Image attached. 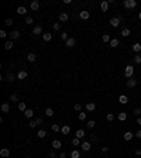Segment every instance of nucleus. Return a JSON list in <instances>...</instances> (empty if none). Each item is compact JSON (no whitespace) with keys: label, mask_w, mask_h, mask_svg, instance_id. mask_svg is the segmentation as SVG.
<instances>
[{"label":"nucleus","mask_w":141,"mask_h":158,"mask_svg":"<svg viewBox=\"0 0 141 158\" xmlns=\"http://www.w3.org/2000/svg\"><path fill=\"white\" fill-rule=\"evenodd\" d=\"M71 158H81V153H79L78 150H73V151L71 153Z\"/></svg>","instance_id":"obj_26"},{"label":"nucleus","mask_w":141,"mask_h":158,"mask_svg":"<svg viewBox=\"0 0 141 158\" xmlns=\"http://www.w3.org/2000/svg\"><path fill=\"white\" fill-rule=\"evenodd\" d=\"M24 116H25V117H27V119H31V117H32V116H34V112H32V110H31V109H27V110H25V112H24Z\"/></svg>","instance_id":"obj_20"},{"label":"nucleus","mask_w":141,"mask_h":158,"mask_svg":"<svg viewBox=\"0 0 141 158\" xmlns=\"http://www.w3.org/2000/svg\"><path fill=\"white\" fill-rule=\"evenodd\" d=\"M102 40H103V42H109V41H112V40H110V35H109V34H103Z\"/></svg>","instance_id":"obj_37"},{"label":"nucleus","mask_w":141,"mask_h":158,"mask_svg":"<svg viewBox=\"0 0 141 158\" xmlns=\"http://www.w3.org/2000/svg\"><path fill=\"white\" fill-rule=\"evenodd\" d=\"M136 155H141V150H140V148H137V150H136Z\"/></svg>","instance_id":"obj_55"},{"label":"nucleus","mask_w":141,"mask_h":158,"mask_svg":"<svg viewBox=\"0 0 141 158\" xmlns=\"http://www.w3.org/2000/svg\"><path fill=\"white\" fill-rule=\"evenodd\" d=\"M8 35H10V38H11V40H17V38H20V32H18L17 30L11 31V32H10Z\"/></svg>","instance_id":"obj_8"},{"label":"nucleus","mask_w":141,"mask_h":158,"mask_svg":"<svg viewBox=\"0 0 141 158\" xmlns=\"http://www.w3.org/2000/svg\"><path fill=\"white\" fill-rule=\"evenodd\" d=\"M123 6H124L126 8H134V7L137 6V1H136V0H124V1H123Z\"/></svg>","instance_id":"obj_3"},{"label":"nucleus","mask_w":141,"mask_h":158,"mask_svg":"<svg viewBox=\"0 0 141 158\" xmlns=\"http://www.w3.org/2000/svg\"><path fill=\"white\" fill-rule=\"evenodd\" d=\"M69 131H71V127L69 126H62V129H61V133L64 134V136H66V134H69Z\"/></svg>","instance_id":"obj_14"},{"label":"nucleus","mask_w":141,"mask_h":158,"mask_svg":"<svg viewBox=\"0 0 141 158\" xmlns=\"http://www.w3.org/2000/svg\"><path fill=\"white\" fill-rule=\"evenodd\" d=\"M95 124H96V123H95V120H89V122H88V127H89V129H93V127H95Z\"/></svg>","instance_id":"obj_42"},{"label":"nucleus","mask_w":141,"mask_h":158,"mask_svg":"<svg viewBox=\"0 0 141 158\" xmlns=\"http://www.w3.org/2000/svg\"><path fill=\"white\" fill-rule=\"evenodd\" d=\"M4 23H6L7 25H11V24H13V20H11V18H6V21H4Z\"/></svg>","instance_id":"obj_48"},{"label":"nucleus","mask_w":141,"mask_h":158,"mask_svg":"<svg viewBox=\"0 0 141 158\" xmlns=\"http://www.w3.org/2000/svg\"><path fill=\"white\" fill-rule=\"evenodd\" d=\"M10 100H11V102H18V96H17V95H11V96H10Z\"/></svg>","instance_id":"obj_43"},{"label":"nucleus","mask_w":141,"mask_h":158,"mask_svg":"<svg viewBox=\"0 0 141 158\" xmlns=\"http://www.w3.org/2000/svg\"><path fill=\"white\" fill-rule=\"evenodd\" d=\"M100 10L102 11H107L109 10V1H102L100 3Z\"/></svg>","instance_id":"obj_13"},{"label":"nucleus","mask_w":141,"mask_h":158,"mask_svg":"<svg viewBox=\"0 0 141 158\" xmlns=\"http://www.w3.org/2000/svg\"><path fill=\"white\" fill-rule=\"evenodd\" d=\"M25 23H27V24H32V18H31V17H27V18H25Z\"/></svg>","instance_id":"obj_50"},{"label":"nucleus","mask_w":141,"mask_h":158,"mask_svg":"<svg viewBox=\"0 0 141 158\" xmlns=\"http://www.w3.org/2000/svg\"><path fill=\"white\" fill-rule=\"evenodd\" d=\"M37 136H38L40 138H44V137L47 136V131H45V130H40V131L37 133Z\"/></svg>","instance_id":"obj_36"},{"label":"nucleus","mask_w":141,"mask_h":158,"mask_svg":"<svg viewBox=\"0 0 141 158\" xmlns=\"http://www.w3.org/2000/svg\"><path fill=\"white\" fill-rule=\"evenodd\" d=\"M51 129H52V131L58 133V131H61V129H62V127H59V124H52V126H51Z\"/></svg>","instance_id":"obj_31"},{"label":"nucleus","mask_w":141,"mask_h":158,"mask_svg":"<svg viewBox=\"0 0 141 158\" xmlns=\"http://www.w3.org/2000/svg\"><path fill=\"white\" fill-rule=\"evenodd\" d=\"M137 124H138V126H141V117H138V119H137Z\"/></svg>","instance_id":"obj_59"},{"label":"nucleus","mask_w":141,"mask_h":158,"mask_svg":"<svg viewBox=\"0 0 141 158\" xmlns=\"http://www.w3.org/2000/svg\"><path fill=\"white\" fill-rule=\"evenodd\" d=\"M75 44H76V40H75V38H69V40H68V41L65 42V45H66L68 48H72V47H73Z\"/></svg>","instance_id":"obj_9"},{"label":"nucleus","mask_w":141,"mask_h":158,"mask_svg":"<svg viewBox=\"0 0 141 158\" xmlns=\"http://www.w3.org/2000/svg\"><path fill=\"white\" fill-rule=\"evenodd\" d=\"M27 59H28L30 62H34V61L37 59V57H35V54H28V55H27Z\"/></svg>","instance_id":"obj_30"},{"label":"nucleus","mask_w":141,"mask_h":158,"mask_svg":"<svg viewBox=\"0 0 141 158\" xmlns=\"http://www.w3.org/2000/svg\"><path fill=\"white\" fill-rule=\"evenodd\" d=\"M61 147H62V144H61L59 140H54V141H52V148H54V150H59Z\"/></svg>","instance_id":"obj_12"},{"label":"nucleus","mask_w":141,"mask_h":158,"mask_svg":"<svg viewBox=\"0 0 141 158\" xmlns=\"http://www.w3.org/2000/svg\"><path fill=\"white\" fill-rule=\"evenodd\" d=\"M136 86H137V81H136V79H133V78L127 79V88L133 89V88H136Z\"/></svg>","instance_id":"obj_4"},{"label":"nucleus","mask_w":141,"mask_h":158,"mask_svg":"<svg viewBox=\"0 0 141 158\" xmlns=\"http://www.w3.org/2000/svg\"><path fill=\"white\" fill-rule=\"evenodd\" d=\"M81 147H82V150L83 151H89L92 147H90V143H88V141H85V143H82L81 144Z\"/></svg>","instance_id":"obj_15"},{"label":"nucleus","mask_w":141,"mask_h":158,"mask_svg":"<svg viewBox=\"0 0 141 158\" xmlns=\"http://www.w3.org/2000/svg\"><path fill=\"white\" fill-rule=\"evenodd\" d=\"M133 51L137 52V54L141 52V44H134V45H133Z\"/></svg>","instance_id":"obj_29"},{"label":"nucleus","mask_w":141,"mask_h":158,"mask_svg":"<svg viewBox=\"0 0 141 158\" xmlns=\"http://www.w3.org/2000/svg\"><path fill=\"white\" fill-rule=\"evenodd\" d=\"M35 126H37V123H35V122H30V127H31V129H34Z\"/></svg>","instance_id":"obj_52"},{"label":"nucleus","mask_w":141,"mask_h":158,"mask_svg":"<svg viewBox=\"0 0 141 158\" xmlns=\"http://www.w3.org/2000/svg\"><path fill=\"white\" fill-rule=\"evenodd\" d=\"M106 119H107V120H109V122H113V120H114V119H116V117H114V114H113V113H109V114H107V116H106Z\"/></svg>","instance_id":"obj_40"},{"label":"nucleus","mask_w":141,"mask_h":158,"mask_svg":"<svg viewBox=\"0 0 141 158\" xmlns=\"http://www.w3.org/2000/svg\"><path fill=\"white\" fill-rule=\"evenodd\" d=\"M121 21H123V17H121V16H117V17H113V18H110V25L116 28V27H119V24H120Z\"/></svg>","instance_id":"obj_1"},{"label":"nucleus","mask_w":141,"mask_h":158,"mask_svg":"<svg viewBox=\"0 0 141 158\" xmlns=\"http://www.w3.org/2000/svg\"><path fill=\"white\" fill-rule=\"evenodd\" d=\"M18 110H20V112H25V110H27V106H25L24 102H20V103H18Z\"/></svg>","instance_id":"obj_25"},{"label":"nucleus","mask_w":141,"mask_h":158,"mask_svg":"<svg viewBox=\"0 0 141 158\" xmlns=\"http://www.w3.org/2000/svg\"><path fill=\"white\" fill-rule=\"evenodd\" d=\"M96 109V105L93 103V102H89V103H86V110L88 112H93Z\"/></svg>","instance_id":"obj_10"},{"label":"nucleus","mask_w":141,"mask_h":158,"mask_svg":"<svg viewBox=\"0 0 141 158\" xmlns=\"http://www.w3.org/2000/svg\"><path fill=\"white\" fill-rule=\"evenodd\" d=\"M41 32H42V28H41L40 25H35L34 30H32V34H34V35H40Z\"/></svg>","instance_id":"obj_16"},{"label":"nucleus","mask_w":141,"mask_h":158,"mask_svg":"<svg viewBox=\"0 0 141 158\" xmlns=\"http://www.w3.org/2000/svg\"><path fill=\"white\" fill-rule=\"evenodd\" d=\"M131 138H133V133H131V131H126V133H124V140H126V141H130Z\"/></svg>","instance_id":"obj_21"},{"label":"nucleus","mask_w":141,"mask_h":158,"mask_svg":"<svg viewBox=\"0 0 141 158\" xmlns=\"http://www.w3.org/2000/svg\"><path fill=\"white\" fill-rule=\"evenodd\" d=\"M14 78H16V76H14L13 73H7V76H6V81H7V82H13V81H14Z\"/></svg>","instance_id":"obj_34"},{"label":"nucleus","mask_w":141,"mask_h":158,"mask_svg":"<svg viewBox=\"0 0 141 158\" xmlns=\"http://www.w3.org/2000/svg\"><path fill=\"white\" fill-rule=\"evenodd\" d=\"M117 119H119L120 122H126V120H127V113H126V112L119 113V114H117Z\"/></svg>","instance_id":"obj_11"},{"label":"nucleus","mask_w":141,"mask_h":158,"mask_svg":"<svg viewBox=\"0 0 141 158\" xmlns=\"http://www.w3.org/2000/svg\"><path fill=\"white\" fill-rule=\"evenodd\" d=\"M92 141L96 143V141H97V137H96V136H92Z\"/></svg>","instance_id":"obj_57"},{"label":"nucleus","mask_w":141,"mask_h":158,"mask_svg":"<svg viewBox=\"0 0 141 158\" xmlns=\"http://www.w3.org/2000/svg\"><path fill=\"white\" fill-rule=\"evenodd\" d=\"M38 7H40V3H38L37 0L31 1V10H38Z\"/></svg>","instance_id":"obj_22"},{"label":"nucleus","mask_w":141,"mask_h":158,"mask_svg":"<svg viewBox=\"0 0 141 158\" xmlns=\"http://www.w3.org/2000/svg\"><path fill=\"white\" fill-rule=\"evenodd\" d=\"M17 78H18L20 81H23V79H25V78H27V72H25V71H20V72L17 73Z\"/></svg>","instance_id":"obj_17"},{"label":"nucleus","mask_w":141,"mask_h":158,"mask_svg":"<svg viewBox=\"0 0 141 158\" xmlns=\"http://www.w3.org/2000/svg\"><path fill=\"white\" fill-rule=\"evenodd\" d=\"M8 110H10V105L8 103H3L1 105V112L3 113H8Z\"/></svg>","instance_id":"obj_19"},{"label":"nucleus","mask_w":141,"mask_h":158,"mask_svg":"<svg viewBox=\"0 0 141 158\" xmlns=\"http://www.w3.org/2000/svg\"><path fill=\"white\" fill-rule=\"evenodd\" d=\"M73 109H75V110H76V112H81V109H82V106H81V105H79V103H76V105H75V106H73Z\"/></svg>","instance_id":"obj_47"},{"label":"nucleus","mask_w":141,"mask_h":158,"mask_svg":"<svg viewBox=\"0 0 141 158\" xmlns=\"http://www.w3.org/2000/svg\"><path fill=\"white\" fill-rule=\"evenodd\" d=\"M61 38H62V40H64L65 42H66V41L69 40V37H68V34H66V32H62V34H61Z\"/></svg>","instance_id":"obj_41"},{"label":"nucleus","mask_w":141,"mask_h":158,"mask_svg":"<svg viewBox=\"0 0 141 158\" xmlns=\"http://www.w3.org/2000/svg\"><path fill=\"white\" fill-rule=\"evenodd\" d=\"M140 114H141V107H137L134 110V116H140Z\"/></svg>","instance_id":"obj_46"},{"label":"nucleus","mask_w":141,"mask_h":158,"mask_svg":"<svg viewBox=\"0 0 141 158\" xmlns=\"http://www.w3.org/2000/svg\"><path fill=\"white\" fill-rule=\"evenodd\" d=\"M136 137H137V138H141V130H138V131L136 133Z\"/></svg>","instance_id":"obj_53"},{"label":"nucleus","mask_w":141,"mask_h":158,"mask_svg":"<svg viewBox=\"0 0 141 158\" xmlns=\"http://www.w3.org/2000/svg\"><path fill=\"white\" fill-rule=\"evenodd\" d=\"M138 18H140V20H141V11H140V14H138Z\"/></svg>","instance_id":"obj_60"},{"label":"nucleus","mask_w":141,"mask_h":158,"mask_svg":"<svg viewBox=\"0 0 141 158\" xmlns=\"http://www.w3.org/2000/svg\"><path fill=\"white\" fill-rule=\"evenodd\" d=\"M102 151H103V153H107V151H109V148H107V147H102Z\"/></svg>","instance_id":"obj_58"},{"label":"nucleus","mask_w":141,"mask_h":158,"mask_svg":"<svg viewBox=\"0 0 141 158\" xmlns=\"http://www.w3.org/2000/svg\"><path fill=\"white\" fill-rule=\"evenodd\" d=\"M130 34H131V32H130V28H127V27H126V28H123V30H121V35H123V37H129Z\"/></svg>","instance_id":"obj_23"},{"label":"nucleus","mask_w":141,"mask_h":158,"mask_svg":"<svg viewBox=\"0 0 141 158\" xmlns=\"http://www.w3.org/2000/svg\"><path fill=\"white\" fill-rule=\"evenodd\" d=\"M25 158H30V157H25Z\"/></svg>","instance_id":"obj_61"},{"label":"nucleus","mask_w":141,"mask_h":158,"mask_svg":"<svg viewBox=\"0 0 141 158\" xmlns=\"http://www.w3.org/2000/svg\"><path fill=\"white\" fill-rule=\"evenodd\" d=\"M119 44H120V42H119V40H117V38H113V40L110 41V47H112V48H116Z\"/></svg>","instance_id":"obj_24"},{"label":"nucleus","mask_w":141,"mask_h":158,"mask_svg":"<svg viewBox=\"0 0 141 158\" xmlns=\"http://www.w3.org/2000/svg\"><path fill=\"white\" fill-rule=\"evenodd\" d=\"M27 13V8L24 7V6H20L18 8H17V14H20V16H23V14H25Z\"/></svg>","instance_id":"obj_18"},{"label":"nucleus","mask_w":141,"mask_h":158,"mask_svg":"<svg viewBox=\"0 0 141 158\" xmlns=\"http://www.w3.org/2000/svg\"><path fill=\"white\" fill-rule=\"evenodd\" d=\"M59 158H66V154H65V153H61V154H59Z\"/></svg>","instance_id":"obj_56"},{"label":"nucleus","mask_w":141,"mask_h":158,"mask_svg":"<svg viewBox=\"0 0 141 158\" xmlns=\"http://www.w3.org/2000/svg\"><path fill=\"white\" fill-rule=\"evenodd\" d=\"M13 45H14V44H13V41H7V42L4 44V48H6V49H11V48H13Z\"/></svg>","instance_id":"obj_33"},{"label":"nucleus","mask_w":141,"mask_h":158,"mask_svg":"<svg viewBox=\"0 0 141 158\" xmlns=\"http://www.w3.org/2000/svg\"><path fill=\"white\" fill-rule=\"evenodd\" d=\"M81 138H78V137H75L73 140H72V144L75 146V147H78V146H81V141H79Z\"/></svg>","instance_id":"obj_38"},{"label":"nucleus","mask_w":141,"mask_h":158,"mask_svg":"<svg viewBox=\"0 0 141 158\" xmlns=\"http://www.w3.org/2000/svg\"><path fill=\"white\" fill-rule=\"evenodd\" d=\"M42 38H44L45 41H49V40L52 38V34H51V32H44V34H42Z\"/></svg>","instance_id":"obj_28"},{"label":"nucleus","mask_w":141,"mask_h":158,"mask_svg":"<svg viewBox=\"0 0 141 158\" xmlns=\"http://www.w3.org/2000/svg\"><path fill=\"white\" fill-rule=\"evenodd\" d=\"M35 123H37V126H38V124H42V119H41V117H37V119H35Z\"/></svg>","instance_id":"obj_49"},{"label":"nucleus","mask_w":141,"mask_h":158,"mask_svg":"<svg viewBox=\"0 0 141 158\" xmlns=\"http://www.w3.org/2000/svg\"><path fill=\"white\" fill-rule=\"evenodd\" d=\"M0 155L3 158L10 157V150H8V148H1V150H0Z\"/></svg>","instance_id":"obj_6"},{"label":"nucleus","mask_w":141,"mask_h":158,"mask_svg":"<svg viewBox=\"0 0 141 158\" xmlns=\"http://www.w3.org/2000/svg\"><path fill=\"white\" fill-rule=\"evenodd\" d=\"M133 73H134V68H133V65H127L126 66V69H124V75H126V78H133Z\"/></svg>","instance_id":"obj_2"},{"label":"nucleus","mask_w":141,"mask_h":158,"mask_svg":"<svg viewBox=\"0 0 141 158\" xmlns=\"http://www.w3.org/2000/svg\"><path fill=\"white\" fill-rule=\"evenodd\" d=\"M45 114H47L48 117H52V116H54V110H52L51 107H48V109L45 110Z\"/></svg>","instance_id":"obj_35"},{"label":"nucleus","mask_w":141,"mask_h":158,"mask_svg":"<svg viewBox=\"0 0 141 158\" xmlns=\"http://www.w3.org/2000/svg\"><path fill=\"white\" fill-rule=\"evenodd\" d=\"M48 155H49V158H55V153H54V151H51Z\"/></svg>","instance_id":"obj_54"},{"label":"nucleus","mask_w":141,"mask_h":158,"mask_svg":"<svg viewBox=\"0 0 141 158\" xmlns=\"http://www.w3.org/2000/svg\"><path fill=\"white\" fill-rule=\"evenodd\" d=\"M134 62H136V64H141V55L140 54H136V57H134Z\"/></svg>","instance_id":"obj_39"},{"label":"nucleus","mask_w":141,"mask_h":158,"mask_svg":"<svg viewBox=\"0 0 141 158\" xmlns=\"http://www.w3.org/2000/svg\"><path fill=\"white\" fill-rule=\"evenodd\" d=\"M119 102H120L121 105H127V103H129V97H127L126 95H120V96H119Z\"/></svg>","instance_id":"obj_7"},{"label":"nucleus","mask_w":141,"mask_h":158,"mask_svg":"<svg viewBox=\"0 0 141 158\" xmlns=\"http://www.w3.org/2000/svg\"><path fill=\"white\" fill-rule=\"evenodd\" d=\"M6 35H7V32H6L4 30H1V31H0V37H1V38H4Z\"/></svg>","instance_id":"obj_51"},{"label":"nucleus","mask_w":141,"mask_h":158,"mask_svg":"<svg viewBox=\"0 0 141 158\" xmlns=\"http://www.w3.org/2000/svg\"><path fill=\"white\" fill-rule=\"evenodd\" d=\"M68 18H69V16H68L66 13H61V14H59V20H61V21H66Z\"/></svg>","instance_id":"obj_27"},{"label":"nucleus","mask_w":141,"mask_h":158,"mask_svg":"<svg viewBox=\"0 0 141 158\" xmlns=\"http://www.w3.org/2000/svg\"><path fill=\"white\" fill-rule=\"evenodd\" d=\"M78 117H79V120H81V122H83V120L86 119V113H79V116H78Z\"/></svg>","instance_id":"obj_44"},{"label":"nucleus","mask_w":141,"mask_h":158,"mask_svg":"<svg viewBox=\"0 0 141 158\" xmlns=\"http://www.w3.org/2000/svg\"><path fill=\"white\" fill-rule=\"evenodd\" d=\"M76 137H78V138H83V137H85V131H83L82 129L78 130V131H76Z\"/></svg>","instance_id":"obj_32"},{"label":"nucleus","mask_w":141,"mask_h":158,"mask_svg":"<svg viewBox=\"0 0 141 158\" xmlns=\"http://www.w3.org/2000/svg\"><path fill=\"white\" fill-rule=\"evenodd\" d=\"M79 17H81L82 20H88V18L90 17V13H89V11H86V10H83V11H81V13H79Z\"/></svg>","instance_id":"obj_5"},{"label":"nucleus","mask_w":141,"mask_h":158,"mask_svg":"<svg viewBox=\"0 0 141 158\" xmlns=\"http://www.w3.org/2000/svg\"><path fill=\"white\" fill-rule=\"evenodd\" d=\"M54 30H55V31L61 30V24H59V23H54Z\"/></svg>","instance_id":"obj_45"}]
</instances>
